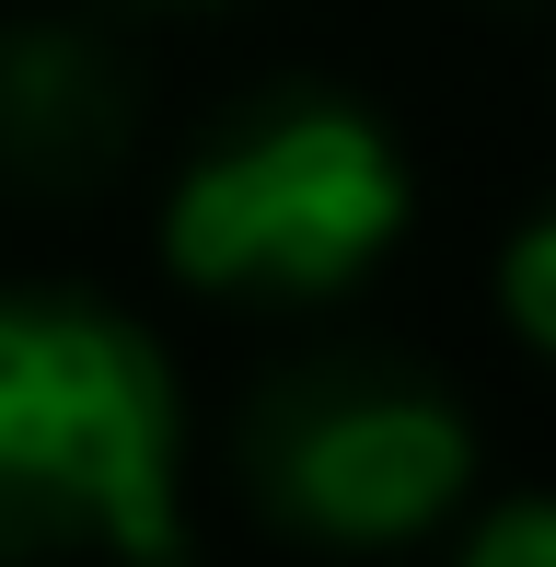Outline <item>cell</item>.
<instances>
[{"label": "cell", "instance_id": "6da1fadb", "mask_svg": "<svg viewBox=\"0 0 556 567\" xmlns=\"http://www.w3.org/2000/svg\"><path fill=\"white\" fill-rule=\"evenodd\" d=\"M163 348L82 290H0V556H174Z\"/></svg>", "mask_w": 556, "mask_h": 567}, {"label": "cell", "instance_id": "7a4b0ae2", "mask_svg": "<svg viewBox=\"0 0 556 567\" xmlns=\"http://www.w3.org/2000/svg\"><path fill=\"white\" fill-rule=\"evenodd\" d=\"M406 231V151L348 93H256L186 163L163 209V267L233 301L348 290Z\"/></svg>", "mask_w": 556, "mask_h": 567}, {"label": "cell", "instance_id": "3957f363", "mask_svg": "<svg viewBox=\"0 0 556 567\" xmlns=\"http://www.w3.org/2000/svg\"><path fill=\"white\" fill-rule=\"evenodd\" d=\"M244 486L301 545H406L475 486V417L418 359L325 348L244 405Z\"/></svg>", "mask_w": 556, "mask_h": 567}, {"label": "cell", "instance_id": "277c9868", "mask_svg": "<svg viewBox=\"0 0 556 567\" xmlns=\"http://www.w3.org/2000/svg\"><path fill=\"white\" fill-rule=\"evenodd\" d=\"M140 140L128 59L82 23H12L0 35V174L35 197H93Z\"/></svg>", "mask_w": 556, "mask_h": 567}, {"label": "cell", "instance_id": "5b68a950", "mask_svg": "<svg viewBox=\"0 0 556 567\" xmlns=\"http://www.w3.org/2000/svg\"><path fill=\"white\" fill-rule=\"evenodd\" d=\"M498 301H511V324L556 359V197L511 231V255H498Z\"/></svg>", "mask_w": 556, "mask_h": 567}, {"label": "cell", "instance_id": "8992f818", "mask_svg": "<svg viewBox=\"0 0 556 567\" xmlns=\"http://www.w3.org/2000/svg\"><path fill=\"white\" fill-rule=\"evenodd\" d=\"M464 567H556V498H498L464 533Z\"/></svg>", "mask_w": 556, "mask_h": 567}]
</instances>
